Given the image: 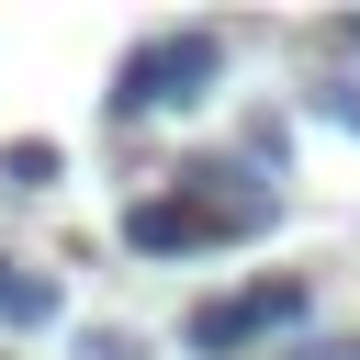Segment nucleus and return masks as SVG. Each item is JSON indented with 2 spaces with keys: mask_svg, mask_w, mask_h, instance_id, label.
I'll use <instances>...</instances> for the list:
<instances>
[{
  "mask_svg": "<svg viewBox=\"0 0 360 360\" xmlns=\"http://www.w3.org/2000/svg\"><path fill=\"white\" fill-rule=\"evenodd\" d=\"M315 292L304 281H248V292H214L202 315H191V349L202 360H225V349H248V338H270V326H292Z\"/></svg>",
  "mask_w": 360,
  "mask_h": 360,
  "instance_id": "obj_2",
  "label": "nucleus"
},
{
  "mask_svg": "<svg viewBox=\"0 0 360 360\" xmlns=\"http://www.w3.org/2000/svg\"><path fill=\"white\" fill-rule=\"evenodd\" d=\"M214 68H225V45H214V34H158V45H135V56L112 68V124L191 112V101L214 90Z\"/></svg>",
  "mask_w": 360,
  "mask_h": 360,
  "instance_id": "obj_1",
  "label": "nucleus"
},
{
  "mask_svg": "<svg viewBox=\"0 0 360 360\" xmlns=\"http://www.w3.org/2000/svg\"><path fill=\"white\" fill-rule=\"evenodd\" d=\"M338 34H349V45H360V11H349V22H338Z\"/></svg>",
  "mask_w": 360,
  "mask_h": 360,
  "instance_id": "obj_7",
  "label": "nucleus"
},
{
  "mask_svg": "<svg viewBox=\"0 0 360 360\" xmlns=\"http://www.w3.org/2000/svg\"><path fill=\"white\" fill-rule=\"evenodd\" d=\"M90 360H135V338H124V326H101V338H90Z\"/></svg>",
  "mask_w": 360,
  "mask_h": 360,
  "instance_id": "obj_5",
  "label": "nucleus"
},
{
  "mask_svg": "<svg viewBox=\"0 0 360 360\" xmlns=\"http://www.w3.org/2000/svg\"><path fill=\"white\" fill-rule=\"evenodd\" d=\"M326 112H338V124H349V135H360V90H326Z\"/></svg>",
  "mask_w": 360,
  "mask_h": 360,
  "instance_id": "obj_6",
  "label": "nucleus"
},
{
  "mask_svg": "<svg viewBox=\"0 0 360 360\" xmlns=\"http://www.w3.org/2000/svg\"><path fill=\"white\" fill-rule=\"evenodd\" d=\"M45 315H56V281L22 270V259H0V326H45Z\"/></svg>",
  "mask_w": 360,
  "mask_h": 360,
  "instance_id": "obj_3",
  "label": "nucleus"
},
{
  "mask_svg": "<svg viewBox=\"0 0 360 360\" xmlns=\"http://www.w3.org/2000/svg\"><path fill=\"white\" fill-rule=\"evenodd\" d=\"M0 169H11V191H45V180H56V146L22 135V146H0Z\"/></svg>",
  "mask_w": 360,
  "mask_h": 360,
  "instance_id": "obj_4",
  "label": "nucleus"
}]
</instances>
